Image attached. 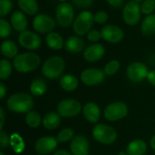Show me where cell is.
I'll return each mask as SVG.
<instances>
[{
	"mask_svg": "<svg viewBox=\"0 0 155 155\" xmlns=\"http://www.w3.org/2000/svg\"><path fill=\"white\" fill-rule=\"evenodd\" d=\"M60 117V115L55 112L46 114L42 120V124L45 128L48 130H53L57 128L61 124Z\"/></svg>",
	"mask_w": 155,
	"mask_h": 155,
	"instance_id": "obj_22",
	"label": "cell"
},
{
	"mask_svg": "<svg viewBox=\"0 0 155 155\" xmlns=\"http://www.w3.org/2000/svg\"><path fill=\"white\" fill-rule=\"evenodd\" d=\"M101 37V32L98 31L96 30H92L89 31L87 34V39H89L90 42H97L100 39Z\"/></svg>",
	"mask_w": 155,
	"mask_h": 155,
	"instance_id": "obj_39",
	"label": "cell"
},
{
	"mask_svg": "<svg viewBox=\"0 0 155 155\" xmlns=\"http://www.w3.org/2000/svg\"><path fill=\"white\" fill-rule=\"evenodd\" d=\"M146 150V143L142 139H136L129 144L127 148V153L128 155H144Z\"/></svg>",
	"mask_w": 155,
	"mask_h": 155,
	"instance_id": "obj_21",
	"label": "cell"
},
{
	"mask_svg": "<svg viewBox=\"0 0 155 155\" xmlns=\"http://www.w3.org/2000/svg\"><path fill=\"white\" fill-rule=\"evenodd\" d=\"M18 6L24 13L30 15L36 14L39 9L36 0H18Z\"/></svg>",
	"mask_w": 155,
	"mask_h": 155,
	"instance_id": "obj_26",
	"label": "cell"
},
{
	"mask_svg": "<svg viewBox=\"0 0 155 155\" xmlns=\"http://www.w3.org/2000/svg\"><path fill=\"white\" fill-rule=\"evenodd\" d=\"M12 67L10 62L5 59L0 61V78L1 80H6L12 74Z\"/></svg>",
	"mask_w": 155,
	"mask_h": 155,
	"instance_id": "obj_30",
	"label": "cell"
},
{
	"mask_svg": "<svg viewBox=\"0 0 155 155\" xmlns=\"http://www.w3.org/2000/svg\"><path fill=\"white\" fill-rule=\"evenodd\" d=\"M101 37L110 43H119L124 38V32L119 27L115 25H107L101 31Z\"/></svg>",
	"mask_w": 155,
	"mask_h": 155,
	"instance_id": "obj_15",
	"label": "cell"
},
{
	"mask_svg": "<svg viewBox=\"0 0 155 155\" xmlns=\"http://www.w3.org/2000/svg\"><path fill=\"white\" fill-rule=\"evenodd\" d=\"M118 155H128V154H127V153L125 152V151H120Z\"/></svg>",
	"mask_w": 155,
	"mask_h": 155,
	"instance_id": "obj_46",
	"label": "cell"
},
{
	"mask_svg": "<svg viewBox=\"0 0 155 155\" xmlns=\"http://www.w3.org/2000/svg\"><path fill=\"white\" fill-rule=\"evenodd\" d=\"M107 19H108L107 14L104 11H100V12L95 13V15H94V21L96 22L97 24H104L105 22H107Z\"/></svg>",
	"mask_w": 155,
	"mask_h": 155,
	"instance_id": "obj_36",
	"label": "cell"
},
{
	"mask_svg": "<svg viewBox=\"0 0 155 155\" xmlns=\"http://www.w3.org/2000/svg\"><path fill=\"white\" fill-rule=\"evenodd\" d=\"M54 155H73L70 152H68V151H65V150H58V151H56L54 153Z\"/></svg>",
	"mask_w": 155,
	"mask_h": 155,
	"instance_id": "obj_44",
	"label": "cell"
},
{
	"mask_svg": "<svg viewBox=\"0 0 155 155\" xmlns=\"http://www.w3.org/2000/svg\"><path fill=\"white\" fill-rule=\"evenodd\" d=\"M94 23V16L90 12H82L74 21L73 29L78 36H83L89 33Z\"/></svg>",
	"mask_w": 155,
	"mask_h": 155,
	"instance_id": "obj_5",
	"label": "cell"
},
{
	"mask_svg": "<svg viewBox=\"0 0 155 155\" xmlns=\"http://www.w3.org/2000/svg\"><path fill=\"white\" fill-rule=\"evenodd\" d=\"M128 114V108L122 101L112 103L104 109V117L109 121H116L125 117Z\"/></svg>",
	"mask_w": 155,
	"mask_h": 155,
	"instance_id": "obj_8",
	"label": "cell"
},
{
	"mask_svg": "<svg viewBox=\"0 0 155 155\" xmlns=\"http://www.w3.org/2000/svg\"><path fill=\"white\" fill-rule=\"evenodd\" d=\"M135 1H136V2L138 3V4H139V3H142V2H143L145 1V0H135Z\"/></svg>",
	"mask_w": 155,
	"mask_h": 155,
	"instance_id": "obj_47",
	"label": "cell"
},
{
	"mask_svg": "<svg viewBox=\"0 0 155 155\" xmlns=\"http://www.w3.org/2000/svg\"><path fill=\"white\" fill-rule=\"evenodd\" d=\"M46 44L50 48L53 50L61 49L64 45L63 38L59 33L55 32H51L47 35L45 38Z\"/></svg>",
	"mask_w": 155,
	"mask_h": 155,
	"instance_id": "obj_23",
	"label": "cell"
},
{
	"mask_svg": "<svg viewBox=\"0 0 155 155\" xmlns=\"http://www.w3.org/2000/svg\"><path fill=\"white\" fill-rule=\"evenodd\" d=\"M74 132L71 128L63 129L57 136V140L59 142H66L72 139Z\"/></svg>",
	"mask_w": 155,
	"mask_h": 155,
	"instance_id": "obj_32",
	"label": "cell"
},
{
	"mask_svg": "<svg viewBox=\"0 0 155 155\" xmlns=\"http://www.w3.org/2000/svg\"><path fill=\"white\" fill-rule=\"evenodd\" d=\"M57 138L53 136H45L37 140L35 144V149L39 154H48L54 151L58 145Z\"/></svg>",
	"mask_w": 155,
	"mask_h": 155,
	"instance_id": "obj_14",
	"label": "cell"
},
{
	"mask_svg": "<svg viewBox=\"0 0 155 155\" xmlns=\"http://www.w3.org/2000/svg\"><path fill=\"white\" fill-rule=\"evenodd\" d=\"M147 79L151 85L155 86V71H151L148 72Z\"/></svg>",
	"mask_w": 155,
	"mask_h": 155,
	"instance_id": "obj_41",
	"label": "cell"
},
{
	"mask_svg": "<svg viewBox=\"0 0 155 155\" xmlns=\"http://www.w3.org/2000/svg\"><path fill=\"white\" fill-rule=\"evenodd\" d=\"M12 32V27L10 24L6 20L0 19V36L1 38L8 37Z\"/></svg>",
	"mask_w": 155,
	"mask_h": 155,
	"instance_id": "obj_33",
	"label": "cell"
},
{
	"mask_svg": "<svg viewBox=\"0 0 155 155\" xmlns=\"http://www.w3.org/2000/svg\"><path fill=\"white\" fill-rule=\"evenodd\" d=\"M71 151L73 155H88L89 145L86 138L83 136H77L72 139Z\"/></svg>",
	"mask_w": 155,
	"mask_h": 155,
	"instance_id": "obj_16",
	"label": "cell"
},
{
	"mask_svg": "<svg viewBox=\"0 0 155 155\" xmlns=\"http://www.w3.org/2000/svg\"><path fill=\"white\" fill-rule=\"evenodd\" d=\"M9 143H10V139H9L8 135L6 134V133L1 130V133H0V147L2 149H4V148L8 147Z\"/></svg>",
	"mask_w": 155,
	"mask_h": 155,
	"instance_id": "obj_38",
	"label": "cell"
},
{
	"mask_svg": "<svg viewBox=\"0 0 155 155\" xmlns=\"http://www.w3.org/2000/svg\"><path fill=\"white\" fill-rule=\"evenodd\" d=\"M2 54L8 58L16 57L18 51V48L16 44L11 40H6L2 42L1 45Z\"/></svg>",
	"mask_w": 155,
	"mask_h": 155,
	"instance_id": "obj_27",
	"label": "cell"
},
{
	"mask_svg": "<svg viewBox=\"0 0 155 155\" xmlns=\"http://www.w3.org/2000/svg\"><path fill=\"white\" fill-rule=\"evenodd\" d=\"M120 69V62L117 60H112L105 65L104 69V74L111 76L116 74Z\"/></svg>",
	"mask_w": 155,
	"mask_h": 155,
	"instance_id": "obj_31",
	"label": "cell"
},
{
	"mask_svg": "<svg viewBox=\"0 0 155 155\" xmlns=\"http://www.w3.org/2000/svg\"><path fill=\"white\" fill-rule=\"evenodd\" d=\"M141 12L145 15H151L155 9V0H145L140 6Z\"/></svg>",
	"mask_w": 155,
	"mask_h": 155,
	"instance_id": "obj_34",
	"label": "cell"
},
{
	"mask_svg": "<svg viewBox=\"0 0 155 155\" xmlns=\"http://www.w3.org/2000/svg\"><path fill=\"white\" fill-rule=\"evenodd\" d=\"M14 67L20 73H27L34 71L40 64V58L33 52L18 54L14 59Z\"/></svg>",
	"mask_w": 155,
	"mask_h": 155,
	"instance_id": "obj_2",
	"label": "cell"
},
{
	"mask_svg": "<svg viewBox=\"0 0 155 155\" xmlns=\"http://www.w3.org/2000/svg\"><path fill=\"white\" fill-rule=\"evenodd\" d=\"M18 41L21 46L30 50H36L40 47L42 40L36 33L29 30H24L20 33Z\"/></svg>",
	"mask_w": 155,
	"mask_h": 155,
	"instance_id": "obj_11",
	"label": "cell"
},
{
	"mask_svg": "<svg viewBox=\"0 0 155 155\" xmlns=\"http://www.w3.org/2000/svg\"><path fill=\"white\" fill-rule=\"evenodd\" d=\"M33 28L39 33H50L55 27V21L51 17L40 14L35 17L33 22Z\"/></svg>",
	"mask_w": 155,
	"mask_h": 155,
	"instance_id": "obj_10",
	"label": "cell"
},
{
	"mask_svg": "<svg viewBox=\"0 0 155 155\" xmlns=\"http://www.w3.org/2000/svg\"><path fill=\"white\" fill-rule=\"evenodd\" d=\"M7 106L15 113H28L33 107V100L28 94H14L8 99Z\"/></svg>",
	"mask_w": 155,
	"mask_h": 155,
	"instance_id": "obj_1",
	"label": "cell"
},
{
	"mask_svg": "<svg viewBox=\"0 0 155 155\" xmlns=\"http://www.w3.org/2000/svg\"><path fill=\"white\" fill-rule=\"evenodd\" d=\"M72 2L76 7L80 8H86L92 5L93 0H72Z\"/></svg>",
	"mask_w": 155,
	"mask_h": 155,
	"instance_id": "obj_37",
	"label": "cell"
},
{
	"mask_svg": "<svg viewBox=\"0 0 155 155\" xmlns=\"http://www.w3.org/2000/svg\"><path fill=\"white\" fill-rule=\"evenodd\" d=\"M47 89V86L45 82L41 79H36L33 80L30 86V91L31 93L35 96H40L45 93Z\"/></svg>",
	"mask_w": 155,
	"mask_h": 155,
	"instance_id": "obj_28",
	"label": "cell"
},
{
	"mask_svg": "<svg viewBox=\"0 0 155 155\" xmlns=\"http://www.w3.org/2000/svg\"><path fill=\"white\" fill-rule=\"evenodd\" d=\"M123 18L127 24L134 26L139 23L141 18V8L135 0H131L125 5Z\"/></svg>",
	"mask_w": 155,
	"mask_h": 155,
	"instance_id": "obj_7",
	"label": "cell"
},
{
	"mask_svg": "<svg viewBox=\"0 0 155 155\" xmlns=\"http://www.w3.org/2000/svg\"><path fill=\"white\" fill-rule=\"evenodd\" d=\"M74 18V12L71 4L62 2L56 8V21L59 26L63 28L69 27L72 24Z\"/></svg>",
	"mask_w": 155,
	"mask_h": 155,
	"instance_id": "obj_6",
	"label": "cell"
},
{
	"mask_svg": "<svg viewBox=\"0 0 155 155\" xmlns=\"http://www.w3.org/2000/svg\"><path fill=\"white\" fill-rule=\"evenodd\" d=\"M11 23L15 30L23 32L27 27V19L21 12H15L11 16Z\"/></svg>",
	"mask_w": 155,
	"mask_h": 155,
	"instance_id": "obj_20",
	"label": "cell"
},
{
	"mask_svg": "<svg viewBox=\"0 0 155 155\" xmlns=\"http://www.w3.org/2000/svg\"><path fill=\"white\" fill-rule=\"evenodd\" d=\"M85 48V42L82 38L77 36H71L65 42V48L71 53H78Z\"/></svg>",
	"mask_w": 155,
	"mask_h": 155,
	"instance_id": "obj_19",
	"label": "cell"
},
{
	"mask_svg": "<svg viewBox=\"0 0 155 155\" xmlns=\"http://www.w3.org/2000/svg\"><path fill=\"white\" fill-rule=\"evenodd\" d=\"M83 115L89 122L95 124L99 120L101 110L96 104L93 102H88L83 107Z\"/></svg>",
	"mask_w": 155,
	"mask_h": 155,
	"instance_id": "obj_18",
	"label": "cell"
},
{
	"mask_svg": "<svg viewBox=\"0 0 155 155\" xmlns=\"http://www.w3.org/2000/svg\"><path fill=\"white\" fill-rule=\"evenodd\" d=\"M0 155H5V154L4 153H3V152H2V151H1V152H0Z\"/></svg>",
	"mask_w": 155,
	"mask_h": 155,
	"instance_id": "obj_48",
	"label": "cell"
},
{
	"mask_svg": "<svg viewBox=\"0 0 155 155\" xmlns=\"http://www.w3.org/2000/svg\"><path fill=\"white\" fill-rule=\"evenodd\" d=\"M6 94V87L5 86L4 83H0V98L3 99L5 97V95Z\"/></svg>",
	"mask_w": 155,
	"mask_h": 155,
	"instance_id": "obj_42",
	"label": "cell"
},
{
	"mask_svg": "<svg viewBox=\"0 0 155 155\" xmlns=\"http://www.w3.org/2000/svg\"><path fill=\"white\" fill-rule=\"evenodd\" d=\"M13 3L12 0H0V16L4 17L12 11Z\"/></svg>",
	"mask_w": 155,
	"mask_h": 155,
	"instance_id": "obj_35",
	"label": "cell"
},
{
	"mask_svg": "<svg viewBox=\"0 0 155 155\" xmlns=\"http://www.w3.org/2000/svg\"><path fill=\"white\" fill-rule=\"evenodd\" d=\"M141 29L145 36H152L155 34V14L148 15L143 20Z\"/></svg>",
	"mask_w": 155,
	"mask_h": 155,
	"instance_id": "obj_25",
	"label": "cell"
},
{
	"mask_svg": "<svg viewBox=\"0 0 155 155\" xmlns=\"http://www.w3.org/2000/svg\"><path fill=\"white\" fill-rule=\"evenodd\" d=\"M110 5L114 8H120L124 4V0H106Z\"/></svg>",
	"mask_w": 155,
	"mask_h": 155,
	"instance_id": "obj_40",
	"label": "cell"
},
{
	"mask_svg": "<svg viewBox=\"0 0 155 155\" xmlns=\"http://www.w3.org/2000/svg\"><path fill=\"white\" fill-rule=\"evenodd\" d=\"M148 74V68L141 62H133L129 65L127 71L128 78L134 83L142 81Z\"/></svg>",
	"mask_w": 155,
	"mask_h": 155,
	"instance_id": "obj_13",
	"label": "cell"
},
{
	"mask_svg": "<svg viewBox=\"0 0 155 155\" xmlns=\"http://www.w3.org/2000/svg\"><path fill=\"white\" fill-rule=\"evenodd\" d=\"M150 145L153 149L155 150V135L151 138V141H150Z\"/></svg>",
	"mask_w": 155,
	"mask_h": 155,
	"instance_id": "obj_45",
	"label": "cell"
},
{
	"mask_svg": "<svg viewBox=\"0 0 155 155\" xmlns=\"http://www.w3.org/2000/svg\"><path fill=\"white\" fill-rule=\"evenodd\" d=\"M64 68V61L58 56H53L45 61L42 65V71L47 78L55 79L60 77Z\"/></svg>",
	"mask_w": 155,
	"mask_h": 155,
	"instance_id": "obj_3",
	"label": "cell"
},
{
	"mask_svg": "<svg viewBox=\"0 0 155 155\" xmlns=\"http://www.w3.org/2000/svg\"><path fill=\"white\" fill-rule=\"evenodd\" d=\"M104 54V48L101 44L95 43L85 49L84 58L89 62H95L100 60Z\"/></svg>",
	"mask_w": 155,
	"mask_h": 155,
	"instance_id": "obj_17",
	"label": "cell"
},
{
	"mask_svg": "<svg viewBox=\"0 0 155 155\" xmlns=\"http://www.w3.org/2000/svg\"><path fill=\"white\" fill-rule=\"evenodd\" d=\"M81 104L74 99L62 100L58 104V114L64 117H71L77 116L81 110Z\"/></svg>",
	"mask_w": 155,
	"mask_h": 155,
	"instance_id": "obj_9",
	"label": "cell"
},
{
	"mask_svg": "<svg viewBox=\"0 0 155 155\" xmlns=\"http://www.w3.org/2000/svg\"><path fill=\"white\" fill-rule=\"evenodd\" d=\"M60 1H64V0H60Z\"/></svg>",
	"mask_w": 155,
	"mask_h": 155,
	"instance_id": "obj_49",
	"label": "cell"
},
{
	"mask_svg": "<svg viewBox=\"0 0 155 155\" xmlns=\"http://www.w3.org/2000/svg\"><path fill=\"white\" fill-rule=\"evenodd\" d=\"M80 78L86 86H95L104 81V73L97 68H89L82 72Z\"/></svg>",
	"mask_w": 155,
	"mask_h": 155,
	"instance_id": "obj_12",
	"label": "cell"
},
{
	"mask_svg": "<svg viewBox=\"0 0 155 155\" xmlns=\"http://www.w3.org/2000/svg\"><path fill=\"white\" fill-rule=\"evenodd\" d=\"M60 86L67 92H73L78 86V80L71 74H66L61 78Z\"/></svg>",
	"mask_w": 155,
	"mask_h": 155,
	"instance_id": "obj_24",
	"label": "cell"
},
{
	"mask_svg": "<svg viewBox=\"0 0 155 155\" xmlns=\"http://www.w3.org/2000/svg\"><path fill=\"white\" fill-rule=\"evenodd\" d=\"M95 140L104 145L112 144L117 139V132L113 127L104 124H98L92 130Z\"/></svg>",
	"mask_w": 155,
	"mask_h": 155,
	"instance_id": "obj_4",
	"label": "cell"
},
{
	"mask_svg": "<svg viewBox=\"0 0 155 155\" xmlns=\"http://www.w3.org/2000/svg\"><path fill=\"white\" fill-rule=\"evenodd\" d=\"M0 120H1L0 130H2V127H3V125H4V121H5V113L2 107H0Z\"/></svg>",
	"mask_w": 155,
	"mask_h": 155,
	"instance_id": "obj_43",
	"label": "cell"
},
{
	"mask_svg": "<svg viewBox=\"0 0 155 155\" xmlns=\"http://www.w3.org/2000/svg\"><path fill=\"white\" fill-rule=\"evenodd\" d=\"M26 123L31 128H37L41 124V117L37 112L30 111L26 116Z\"/></svg>",
	"mask_w": 155,
	"mask_h": 155,
	"instance_id": "obj_29",
	"label": "cell"
}]
</instances>
